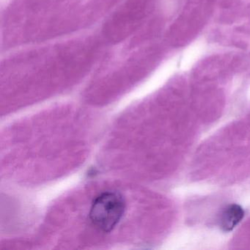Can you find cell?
I'll return each mask as SVG.
<instances>
[{"label": "cell", "instance_id": "cell-1", "mask_svg": "<svg viewBox=\"0 0 250 250\" xmlns=\"http://www.w3.org/2000/svg\"><path fill=\"white\" fill-rule=\"evenodd\" d=\"M125 211L124 197L116 191H106L93 200L89 217L99 230L109 232L119 223Z\"/></svg>", "mask_w": 250, "mask_h": 250}, {"label": "cell", "instance_id": "cell-2", "mask_svg": "<svg viewBox=\"0 0 250 250\" xmlns=\"http://www.w3.org/2000/svg\"><path fill=\"white\" fill-rule=\"evenodd\" d=\"M244 216V210L237 204L227 206L221 213L220 227L224 231L229 232L232 230L242 220Z\"/></svg>", "mask_w": 250, "mask_h": 250}]
</instances>
